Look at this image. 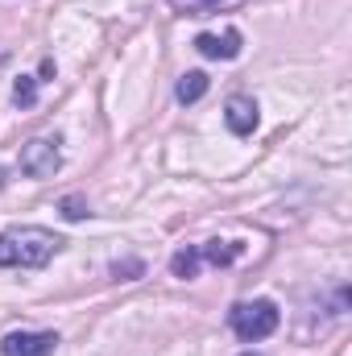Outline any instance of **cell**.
<instances>
[{"instance_id": "1", "label": "cell", "mask_w": 352, "mask_h": 356, "mask_svg": "<svg viewBox=\"0 0 352 356\" xmlns=\"http://www.w3.org/2000/svg\"><path fill=\"white\" fill-rule=\"evenodd\" d=\"M58 249H63V236H54L50 228H38V224L8 228L0 236V269H42Z\"/></svg>"}, {"instance_id": "2", "label": "cell", "mask_w": 352, "mask_h": 356, "mask_svg": "<svg viewBox=\"0 0 352 356\" xmlns=\"http://www.w3.org/2000/svg\"><path fill=\"white\" fill-rule=\"evenodd\" d=\"M278 323H282V311H278L269 298L237 302V307L228 311V327H232L237 340H245V344H257V340H265V336H273Z\"/></svg>"}, {"instance_id": "3", "label": "cell", "mask_w": 352, "mask_h": 356, "mask_svg": "<svg viewBox=\"0 0 352 356\" xmlns=\"http://www.w3.org/2000/svg\"><path fill=\"white\" fill-rule=\"evenodd\" d=\"M58 166H63L58 137H33V141L21 149V175L25 178H54Z\"/></svg>"}, {"instance_id": "4", "label": "cell", "mask_w": 352, "mask_h": 356, "mask_svg": "<svg viewBox=\"0 0 352 356\" xmlns=\"http://www.w3.org/2000/svg\"><path fill=\"white\" fill-rule=\"evenodd\" d=\"M58 332H13L0 340V356H54Z\"/></svg>"}, {"instance_id": "5", "label": "cell", "mask_w": 352, "mask_h": 356, "mask_svg": "<svg viewBox=\"0 0 352 356\" xmlns=\"http://www.w3.org/2000/svg\"><path fill=\"white\" fill-rule=\"evenodd\" d=\"M241 46H245L241 29H224V38H220V33H199V38H195V50H199L203 58H220V63L237 58Z\"/></svg>"}, {"instance_id": "6", "label": "cell", "mask_w": 352, "mask_h": 356, "mask_svg": "<svg viewBox=\"0 0 352 356\" xmlns=\"http://www.w3.org/2000/svg\"><path fill=\"white\" fill-rule=\"evenodd\" d=\"M224 120H228V129L237 133V137H249L253 129H257V99H249V95H232L228 99V108H224Z\"/></svg>"}, {"instance_id": "7", "label": "cell", "mask_w": 352, "mask_h": 356, "mask_svg": "<svg viewBox=\"0 0 352 356\" xmlns=\"http://www.w3.org/2000/svg\"><path fill=\"white\" fill-rule=\"evenodd\" d=\"M207 75L203 71H186L182 79H178V88H175V95H178V104H199L203 95H207Z\"/></svg>"}, {"instance_id": "8", "label": "cell", "mask_w": 352, "mask_h": 356, "mask_svg": "<svg viewBox=\"0 0 352 356\" xmlns=\"http://www.w3.org/2000/svg\"><path fill=\"white\" fill-rule=\"evenodd\" d=\"M170 273L182 277V282H186V277H195V273H199V249H195V245L178 249L175 257H170Z\"/></svg>"}, {"instance_id": "9", "label": "cell", "mask_w": 352, "mask_h": 356, "mask_svg": "<svg viewBox=\"0 0 352 356\" xmlns=\"http://www.w3.org/2000/svg\"><path fill=\"white\" fill-rule=\"evenodd\" d=\"M237 253H241V249H237V245H228V241H211V245H203V249H199V257H207L211 266H232V261H237Z\"/></svg>"}, {"instance_id": "10", "label": "cell", "mask_w": 352, "mask_h": 356, "mask_svg": "<svg viewBox=\"0 0 352 356\" xmlns=\"http://www.w3.org/2000/svg\"><path fill=\"white\" fill-rule=\"evenodd\" d=\"M13 99H17V108H33V99H38V79H33V75H21V79L13 83Z\"/></svg>"}, {"instance_id": "11", "label": "cell", "mask_w": 352, "mask_h": 356, "mask_svg": "<svg viewBox=\"0 0 352 356\" xmlns=\"http://www.w3.org/2000/svg\"><path fill=\"white\" fill-rule=\"evenodd\" d=\"M178 13H186V17H207L216 4H224V0H170Z\"/></svg>"}, {"instance_id": "12", "label": "cell", "mask_w": 352, "mask_h": 356, "mask_svg": "<svg viewBox=\"0 0 352 356\" xmlns=\"http://www.w3.org/2000/svg\"><path fill=\"white\" fill-rule=\"evenodd\" d=\"M63 216H67V220H88V216H91L88 199H79V195H67V199H63Z\"/></svg>"}, {"instance_id": "13", "label": "cell", "mask_w": 352, "mask_h": 356, "mask_svg": "<svg viewBox=\"0 0 352 356\" xmlns=\"http://www.w3.org/2000/svg\"><path fill=\"white\" fill-rule=\"evenodd\" d=\"M141 261H116V266H112V273H116V277H120V273H141Z\"/></svg>"}, {"instance_id": "14", "label": "cell", "mask_w": 352, "mask_h": 356, "mask_svg": "<svg viewBox=\"0 0 352 356\" xmlns=\"http://www.w3.org/2000/svg\"><path fill=\"white\" fill-rule=\"evenodd\" d=\"M0 186H4V170H0Z\"/></svg>"}]
</instances>
